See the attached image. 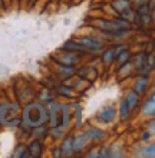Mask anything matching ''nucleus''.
<instances>
[{
  "instance_id": "nucleus-9",
  "label": "nucleus",
  "mask_w": 155,
  "mask_h": 158,
  "mask_svg": "<svg viewBox=\"0 0 155 158\" xmlns=\"http://www.w3.org/2000/svg\"><path fill=\"white\" fill-rule=\"evenodd\" d=\"M154 102H155V98H154V95L149 98V102H147L145 104V106H144V112L147 114V115H154Z\"/></svg>"
},
{
  "instance_id": "nucleus-6",
  "label": "nucleus",
  "mask_w": 155,
  "mask_h": 158,
  "mask_svg": "<svg viewBox=\"0 0 155 158\" xmlns=\"http://www.w3.org/2000/svg\"><path fill=\"white\" fill-rule=\"evenodd\" d=\"M86 135H88L91 139H102V138H104L102 131H99V129H96V128H89Z\"/></svg>"
},
{
  "instance_id": "nucleus-14",
  "label": "nucleus",
  "mask_w": 155,
  "mask_h": 158,
  "mask_svg": "<svg viewBox=\"0 0 155 158\" xmlns=\"http://www.w3.org/2000/svg\"><path fill=\"white\" fill-rule=\"evenodd\" d=\"M72 148H73V145H72V139H66L65 144H63V150L67 151V152H71Z\"/></svg>"
},
{
  "instance_id": "nucleus-7",
  "label": "nucleus",
  "mask_w": 155,
  "mask_h": 158,
  "mask_svg": "<svg viewBox=\"0 0 155 158\" xmlns=\"http://www.w3.org/2000/svg\"><path fill=\"white\" fill-rule=\"evenodd\" d=\"M29 150H30V155L32 157H39V155L42 154V145H40V142H33Z\"/></svg>"
},
{
  "instance_id": "nucleus-2",
  "label": "nucleus",
  "mask_w": 155,
  "mask_h": 158,
  "mask_svg": "<svg viewBox=\"0 0 155 158\" xmlns=\"http://www.w3.org/2000/svg\"><path fill=\"white\" fill-rule=\"evenodd\" d=\"M78 43H80L85 49H91V50L101 49V48H102L101 42L96 40V39H93V38H80L79 40H78Z\"/></svg>"
},
{
  "instance_id": "nucleus-11",
  "label": "nucleus",
  "mask_w": 155,
  "mask_h": 158,
  "mask_svg": "<svg viewBox=\"0 0 155 158\" xmlns=\"http://www.w3.org/2000/svg\"><path fill=\"white\" fill-rule=\"evenodd\" d=\"M129 111H131V108L128 106V104H126L125 101H124V104H122V109H121V117L122 118H128Z\"/></svg>"
},
{
  "instance_id": "nucleus-4",
  "label": "nucleus",
  "mask_w": 155,
  "mask_h": 158,
  "mask_svg": "<svg viewBox=\"0 0 155 158\" xmlns=\"http://www.w3.org/2000/svg\"><path fill=\"white\" fill-rule=\"evenodd\" d=\"M125 102L128 104V106H129L131 109L135 108L137 104H138V94H137V92H129V94L126 95Z\"/></svg>"
},
{
  "instance_id": "nucleus-5",
  "label": "nucleus",
  "mask_w": 155,
  "mask_h": 158,
  "mask_svg": "<svg viewBox=\"0 0 155 158\" xmlns=\"http://www.w3.org/2000/svg\"><path fill=\"white\" fill-rule=\"evenodd\" d=\"M86 138H88V135H86V134H82V135H79V137H76L75 142L72 141V145H73V148H75V150H78V148H82V147L86 144Z\"/></svg>"
},
{
  "instance_id": "nucleus-10",
  "label": "nucleus",
  "mask_w": 155,
  "mask_h": 158,
  "mask_svg": "<svg viewBox=\"0 0 155 158\" xmlns=\"http://www.w3.org/2000/svg\"><path fill=\"white\" fill-rule=\"evenodd\" d=\"M115 7L118 10H121V12H125L129 9V3H128V0H118L116 3H115Z\"/></svg>"
},
{
  "instance_id": "nucleus-12",
  "label": "nucleus",
  "mask_w": 155,
  "mask_h": 158,
  "mask_svg": "<svg viewBox=\"0 0 155 158\" xmlns=\"http://www.w3.org/2000/svg\"><path fill=\"white\" fill-rule=\"evenodd\" d=\"M129 56H131L129 52H128V50H124V52L121 53V56L118 58V60H119V63H122V65H124V63L128 62V59H129Z\"/></svg>"
},
{
  "instance_id": "nucleus-13",
  "label": "nucleus",
  "mask_w": 155,
  "mask_h": 158,
  "mask_svg": "<svg viewBox=\"0 0 155 158\" xmlns=\"http://www.w3.org/2000/svg\"><path fill=\"white\" fill-rule=\"evenodd\" d=\"M113 56H115V49H109L108 52L104 55V60L105 62H112Z\"/></svg>"
},
{
  "instance_id": "nucleus-1",
  "label": "nucleus",
  "mask_w": 155,
  "mask_h": 158,
  "mask_svg": "<svg viewBox=\"0 0 155 158\" xmlns=\"http://www.w3.org/2000/svg\"><path fill=\"white\" fill-rule=\"evenodd\" d=\"M23 119L32 127H39L46 119V111L40 105H29L23 112Z\"/></svg>"
},
{
  "instance_id": "nucleus-8",
  "label": "nucleus",
  "mask_w": 155,
  "mask_h": 158,
  "mask_svg": "<svg viewBox=\"0 0 155 158\" xmlns=\"http://www.w3.org/2000/svg\"><path fill=\"white\" fill-rule=\"evenodd\" d=\"M147 83H148V78H141V79H138V81L135 82V92H137V94L142 92L144 89H145V86H147Z\"/></svg>"
},
{
  "instance_id": "nucleus-3",
  "label": "nucleus",
  "mask_w": 155,
  "mask_h": 158,
  "mask_svg": "<svg viewBox=\"0 0 155 158\" xmlns=\"http://www.w3.org/2000/svg\"><path fill=\"white\" fill-rule=\"evenodd\" d=\"M99 119L104 122H111L115 119V109L112 106H106L99 112Z\"/></svg>"
}]
</instances>
